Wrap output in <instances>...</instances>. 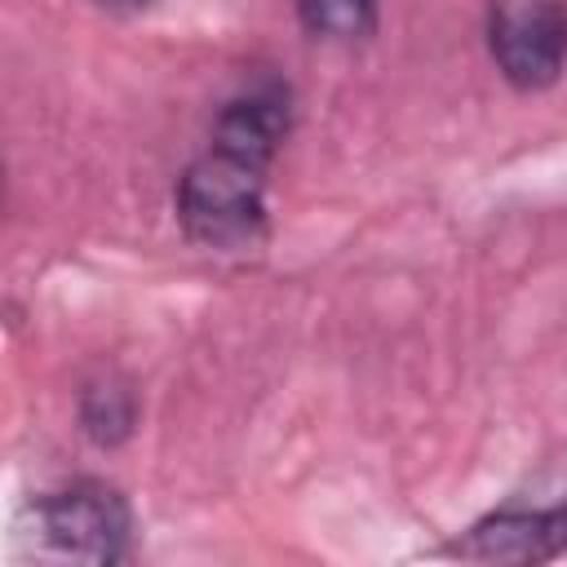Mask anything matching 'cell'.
<instances>
[{
	"mask_svg": "<svg viewBox=\"0 0 567 567\" xmlns=\"http://www.w3.org/2000/svg\"><path fill=\"white\" fill-rule=\"evenodd\" d=\"M102 4H115V9H146L151 0H102Z\"/></svg>",
	"mask_w": 567,
	"mask_h": 567,
	"instance_id": "ba28073f",
	"label": "cell"
},
{
	"mask_svg": "<svg viewBox=\"0 0 567 567\" xmlns=\"http://www.w3.org/2000/svg\"><path fill=\"white\" fill-rule=\"evenodd\" d=\"M133 416H137V403L128 394V385L102 377V381H89L84 394H80V421H84V434L93 443H120L128 430H133Z\"/></svg>",
	"mask_w": 567,
	"mask_h": 567,
	"instance_id": "8992f818",
	"label": "cell"
},
{
	"mask_svg": "<svg viewBox=\"0 0 567 567\" xmlns=\"http://www.w3.org/2000/svg\"><path fill=\"white\" fill-rule=\"evenodd\" d=\"M487 49L514 89H545L567 62V0H492Z\"/></svg>",
	"mask_w": 567,
	"mask_h": 567,
	"instance_id": "3957f363",
	"label": "cell"
},
{
	"mask_svg": "<svg viewBox=\"0 0 567 567\" xmlns=\"http://www.w3.org/2000/svg\"><path fill=\"white\" fill-rule=\"evenodd\" d=\"M288 124H292L288 84L279 75H252L221 102L208 146H221L230 155H244V159H257L270 168L275 151L288 137Z\"/></svg>",
	"mask_w": 567,
	"mask_h": 567,
	"instance_id": "5b68a950",
	"label": "cell"
},
{
	"mask_svg": "<svg viewBox=\"0 0 567 567\" xmlns=\"http://www.w3.org/2000/svg\"><path fill=\"white\" fill-rule=\"evenodd\" d=\"M558 549H567V501L501 505L447 545L452 558L474 563H545Z\"/></svg>",
	"mask_w": 567,
	"mask_h": 567,
	"instance_id": "277c9868",
	"label": "cell"
},
{
	"mask_svg": "<svg viewBox=\"0 0 567 567\" xmlns=\"http://www.w3.org/2000/svg\"><path fill=\"white\" fill-rule=\"evenodd\" d=\"M177 221L204 248H248L266 230V164L208 146L177 177Z\"/></svg>",
	"mask_w": 567,
	"mask_h": 567,
	"instance_id": "6da1fadb",
	"label": "cell"
},
{
	"mask_svg": "<svg viewBox=\"0 0 567 567\" xmlns=\"http://www.w3.org/2000/svg\"><path fill=\"white\" fill-rule=\"evenodd\" d=\"M297 4V18L310 35H323V40H363L372 35L377 27V0H292Z\"/></svg>",
	"mask_w": 567,
	"mask_h": 567,
	"instance_id": "52a82bcc",
	"label": "cell"
},
{
	"mask_svg": "<svg viewBox=\"0 0 567 567\" xmlns=\"http://www.w3.org/2000/svg\"><path fill=\"white\" fill-rule=\"evenodd\" d=\"M35 532L53 554L80 563H120L128 558L133 514L115 487L80 478L35 501Z\"/></svg>",
	"mask_w": 567,
	"mask_h": 567,
	"instance_id": "7a4b0ae2",
	"label": "cell"
}]
</instances>
